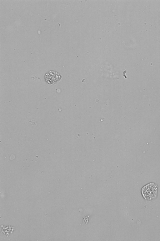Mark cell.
<instances>
[{
  "mask_svg": "<svg viewBox=\"0 0 160 241\" xmlns=\"http://www.w3.org/2000/svg\"><path fill=\"white\" fill-rule=\"evenodd\" d=\"M142 195L146 200H151L155 198L157 193V187L154 183H149L142 188Z\"/></svg>",
  "mask_w": 160,
  "mask_h": 241,
  "instance_id": "1",
  "label": "cell"
}]
</instances>
